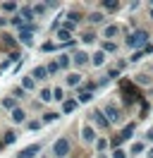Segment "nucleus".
I'll return each instance as SVG.
<instances>
[{
	"mask_svg": "<svg viewBox=\"0 0 153 158\" xmlns=\"http://www.w3.org/2000/svg\"><path fill=\"white\" fill-rule=\"evenodd\" d=\"M127 46H129V48H146V46H148V31H143V29H136L134 31V34H129V36H127Z\"/></svg>",
	"mask_w": 153,
	"mask_h": 158,
	"instance_id": "1",
	"label": "nucleus"
},
{
	"mask_svg": "<svg viewBox=\"0 0 153 158\" xmlns=\"http://www.w3.org/2000/svg\"><path fill=\"white\" fill-rule=\"evenodd\" d=\"M53 151H55L57 158H67V153H69V139H57L55 144H53Z\"/></svg>",
	"mask_w": 153,
	"mask_h": 158,
	"instance_id": "2",
	"label": "nucleus"
},
{
	"mask_svg": "<svg viewBox=\"0 0 153 158\" xmlns=\"http://www.w3.org/2000/svg\"><path fill=\"white\" fill-rule=\"evenodd\" d=\"M34 31H36V24H29L27 29H22L17 34V39L22 41L24 46H31V43H34Z\"/></svg>",
	"mask_w": 153,
	"mask_h": 158,
	"instance_id": "3",
	"label": "nucleus"
},
{
	"mask_svg": "<svg viewBox=\"0 0 153 158\" xmlns=\"http://www.w3.org/2000/svg\"><path fill=\"white\" fill-rule=\"evenodd\" d=\"M91 120H93L96 127H101V129H108V127H110V122H108V118H105L103 110H93V113H91Z\"/></svg>",
	"mask_w": 153,
	"mask_h": 158,
	"instance_id": "4",
	"label": "nucleus"
},
{
	"mask_svg": "<svg viewBox=\"0 0 153 158\" xmlns=\"http://www.w3.org/2000/svg\"><path fill=\"white\" fill-rule=\"evenodd\" d=\"M38 151H41V144H29L24 151H19V158H36Z\"/></svg>",
	"mask_w": 153,
	"mask_h": 158,
	"instance_id": "5",
	"label": "nucleus"
},
{
	"mask_svg": "<svg viewBox=\"0 0 153 158\" xmlns=\"http://www.w3.org/2000/svg\"><path fill=\"white\" fill-rule=\"evenodd\" d=\"M103 113H105V118H108V122H110V125H113V122H117V120L122 118V113L115 108V106H108V108H105Z\"/></svg>",
	"mask_w": 153,
	"mask_h": 158,
	"instance_id": "6",
	"label": "nucleus"
},
{
	"mask_svg": "<svg viewBox=\"0 0 153 158\" xmlns=\"http://www.w3.org/2000/svg\"><path fill=\"white\" fill-rule=\"evenodd\" d=\"M72 60H74V65L81 67V65H86L91 58H89V53H84V50H74V53H72Z\"/></svg>",
	"mask_w": 153,
	"mask_h": 158,
	"instance_id": "7",
	"label": "nucleus"
},
{
	"mask_svg": "<svg viewBox=\"0 0 153 158\" xmlns=\"http://www.w3.org/2000/svg\"><path fill=\"white\" fill-rule=\"evenodd\" d=\"M19 17H22V19L27 22V24H34V17H36V15H34V7H31V5H27V7H22V12H19Z\"/></svg>",
	"mask_w": 153,
	"mask_h": 158,
	"instance_id": "8",
	"label": "nucleus"
},
{
	"mask_svg": "<svg viewBox=\"0 0 153 158\" xmlns=\"http://www.w3.org/2000/svg\"><path fill=\"white\" fill-rule=\"evenodd\" d=\"M10 118H12V122H17V125H22V122H27V113L22 108H14L12 113H10Z\"/></svg>",
	"mask_w": 153,
	"mask_h": 158,
	"instance_id": "9",
	"label": "nucleus"
},
{
	"mask_svg": "<svg viewBox=\"0 0 153 158\" xmlns=\"http://www.w3.org/2000/svg\"><path fill=\"white\" fill-rule=\"evenodd\" d=\"M31 77L36 79V81H43V79L48 77V67H34V72H31Z\"/></svg>",
	"mask_w": 153,
	"mask_h": 158,
	"instance_id": "10",
	"label": "nucleus"
},
{
	"mask_svg": "<svg viewBox=\"0 0 153 158\" xmlns=\"http://www.w3.org/2000/svg\"><path fill=\"white\" fill-rule=\"evenodd\" d=\"M57 41H62V43H72V31H67V29H57Z\"/></svg>",
	"mask_w": 153,
	"mask_h": 158,
	"instance_id": "11",
	"label": "nucleus"
},
{
	"mask_svg": "<svg viewBox=\"0 0 153 158\" xmlns=\"http://www.w3.org/2000/svg\"><path fill=\"white\" fill-rule=\"evenodd\" d=\"M81 137H84V141H89V144H91V141H98L93 127H84V129H81Z\"/></svg>",
	"mask_w": 153,
	"mask_h": 158,
	"instance_id": "12",
	"label": "nucleus"
},
{
	"mask_svg": "<svg viewBox=\"0 0 153 158\" xmlns=\"http://www.w3.org/2000/svg\"><path fill=\"white\" fill-rule=\"evenodd\" d=\"M76 106H79V101H74V98L65 101V103H62V113H74Z\"/></svg>",
	"mask_w": 153,
	"mask_h": 158,
	"instance_id": "13",
	"label": "nucleus"
},
{
	"mask_svg": "<svg viewBox=\"0 0 153 158\" xmlns=\"http://www.w3.org/2000/svg\"><path fill=\"white\" fill-rule=\"evenodd\" d=\"M117 31H120V27H117V24H110V27H105L103 36H105V39H108V41H110V39H113V36H115V34H117Z\"/></svg>",
	"mask_w": 153,
	"mask_h": 158,
	"instance_id": "14",
	"label": "nucleus"
},
{
	"mask_svg": "<svg viewBox=\"0 0 153 158\" xmlns=\"http://www.w3.org/2000/svg\"><path fill=\"white\" fill-rule=\"evenodd\" d=\"M91 62H93L96 67H101V65L105 62V53H103V50H98V53H93V58H91Z\"/></svg>",
	"mask_w": 153,
	"mask_h": 158,
	"instance_id": "15",
	"label": "nucleus"
},
{
	"mask_svg": "<svg viewBox=\"0 0 153 158\" xmlns=\"http://www.w3.org/2000/svg\"><path fill=\"white\" fill-rule=\"evenodd\" d=\"M38 98L43 101V103H50V101H53V91L50 89H41L38 91Z\"/></svg>",
	"mask_w": 153,
	"mask_h": 158,
	"instance_id": "16",
	"label": "nucleus"
},
{
	"mask_svg": "<svg viewBox=\"0 0 153 158\" xmlns=\"http://www.w3.org/2000/svg\"><path fill=\"white\" fill-rule=\"evenodd\" d=\"M134 127H136V125H134V122H129V125H127V127L122 129V134H120V137H122V141H124V139H132V134H134Z\"/></svg>",
	"mask_w": 153,
	"mask_h": 158,
	"instance_id": "17",
	"label": "nucleus"
},
{
	"mask_svg": "<svg viewBox=\"0 0 153 158\" xmlns=\"http://www.w3.org/2000/svg\"><path fill=\"white\" fill-rule=\"evenodd\" d=\"M103 7H105V10H110V12H115V10H120V2H117V0H105Z\"/></svg>",
	"mask_w": 153,
	"mask_h": 158,
	"instance_id": "18",
	"label": "nucleus"
},
{
	"mask_svg": "<svg viewBox=\"0 0 153 158\" xmlns=\"http://www.w3.org/2000/svg\"><path fill=\"white\" fill-rule=\"evenodd\" d=\"M46 67H48V74H57V72H60V65H57V60H53V62H48Z\"/></svg>",
	"mask_w": 153,
	"mask_h": 158,
	"instance_id": "19",
	"label": "nucleus"
},
{
	"mask_svg": "<svg viewBox=\"0 0 153 158\" xmlns=\"http://www.w3.org/2000/svg\"><path fill=\"white\" fill-rule=\"evenodd\" d=\"M34 86H36V79L34 77H27L24 81H22V89H34Z\"/></svg>",
	"mask_w": 153,
	"mask_h": 158,
	"instance_id": "20",
	"label": "nucleus"
},
{
	"mask_svg": "<svg viewBox=\"0 0 153 158\" xmlns=\"http://www.w3.org/2000/svg\"><path fill=\"white\" fill-rule=\"evenodd\" d=\"M31 7H34V15H43V12L48 10L46 2H38V5H31Z\"/></svg>",
	"mask_w": 153,
	"mask_h": 158,
	"instance_id": "21",
	"label": "nucleus"
},
{
	"mask_svg": "<svg viewBox=\"0 0 153 158\" xmlns=\"http://www.w3.org/2000/svg\"><path fill=\"white\" fill-rule=\"evenodd\" d=\"M89 22H93V24L103 22V12H91V15H89Z\"/></svg>",
	"mask_w": 153,
	"mask_h": 158,
	"instance_id": "22",
	"label": "nucleus"
},
{
	"mask_svg": "<svg viewBox=\"0 0 153 158\" xmlns=\"http://www.w3.org/2000/svg\"><path fill=\"white\" fill-rule=\"evenodd\" d=\"M2 108L14 110V96H7V98H2Z\"/></svg>",
	"mask_w": 153,
	"mask_h": 158,
	"instance_id": "23",
	"label": "nucleus"
},
{
	"mask_svg": "<svg viewBox=\"0 0 153 158\" xmlns=\"http://www.w3.org/2000/svg\"><path fill=\"white\" fill-rule=\"evenodd\" d=\"M27 127L31 129V132H38V129H41V120H29Z\"/></svg>",
	"mask_w": 153,
	"mask_h": 158,
	"instance_id": "24",
	"label": "nucleus"
},
{
	"mask_svg": "<svg viewBox=\"0 0 153 158\" xmlns=\"http://www.w3.org/2000/svg\"><path fill=\"white\" fill-rule=\"evenodd\" d=\"M115 50H117V46H115L113 41H105L103 43V53H115Z\"/></svg>",
	"mask_w": 153,
	"mask_h": 158,
	"instance_id": "25",
	"label": "nucleus"
},
{
	"mask_svg": "<svg viewBox=\"0 0 153 158\" xmlns=\"http://www.w3.org/2000/svg\"><path fill=\"white\" fill-rule=\"evenodd\" d=\"M79 81H81V74H69L67 77V84H72V86H76Z\"/></svg>",
	"mask_w": 153,
	"mask_h": 158,
	"instance_id": "26",
	"label": "nucleus"
},
{
	"mask_svg": "<svg viewBox=\"0 0 153 158\" xmlns=\"http://www.w3.org/2000/svg\"><path fill=\"white\" fill-rule=\"evenodd\" d=\"M69 60H72L69 55H60V58H57V65H60V69L67 67V65H69Z\"/></svg>",
	"mask_w": 153,
	"mask_h": 158,
	"instance_id": "27",
	"label": "nucleus"
},
{
	"mask_svg": "<svg viewBox=\"0 0 153 158\" xmlns=\"http://www.w3.org/2000/svg\"><path fill=\"white\" fill-rule=\"evenodd\" d=\"M0 7H2L5 12H14V10H17V2H2Z\"/></svg>",
	"mask_w": 153,
	"mask_h": 158,
	"instance_id": "28",
	"label": "nucleus"
},
{
	"mask_svg": "<svg viewBox=\"0 0 153 158\" xmlns=\"http://www.w3.org/2000/svg\"><path fill=\"white\" fill-rule=\"evenodd\" d=\"M91 101V94L89 91H79V103H89Z\"/></svg>",
	"mask_w": 153,
	"mask_h": 158,
	"instance_id": "29",
	"label": "nucleus"
},
{
	"mask_svg": "<svg viewBox=\"0 0 153 158\" xmlns=\"http://www.w3.org/2000/svg\"><path fill=\"white\" fill-rule=\"evenodd\" d=\"M14 139H17V132H7L2 141H5V144H14Z\"/></svg>",
	"mask_w": 153,
	"mask_h": 158,
	"instance_id": "30",
	"label": "nucleus"
},
{
	"mask_svg": "<svg viewBox=\"0 0 153 158\" xmlns=\"http://www.w3.org/2000/svg\"><path fill=\"white\" fill-rule=\"evenodd\" d=\"M60 118V113H46L43 115V122H53V120H57Z\"/></svg>",
	"mask_w": 153,
	"mask_h": 158,
	"instance_id": "31",
	"label": "nucleus"
},
{
	"mask_svg": "<svg viewBox=\"0 0 153 158\" xmlns=\"http://www.w3.org/2000/svg\"><path fill=\"white\" fill-rule=\"evenodd\" d=\"M96 148H98V151H105V148H108V139H98V141H96Z\"/></svg>",
	"mask_w": 153,
	"mask_h": 158,
	"instance_id": "32",
	"label": "nucleus"
},
{
	"mask_svg": "<svg viewBox=\"0 0 153 158\" xmlns=\"http://www.w3.org/2000/svg\"><path fill=\"white\" fill-rule=\"evenodd\" d=\"M141 151H143V144H141V141H136V144L132 146V156H136V153H141Z\"/></svg>",
	"mask_w": 153,
	"mask_h": 158,
	"instance_id": "33",
	"label": "nucleus"
},
{
	"mask_svg": "<svg viewBox=\"0 0 153 158\" xmlns=\"http://www.w3.org/2000/svg\"><path fill=\"white\" fill-rule=\"evenodd\" d=\"M2 43H5V46H7V48H10V46H14L17 41L12 39V36H7V34H5V36H2Z\"/></svg>",
	"mask_w": 153,
	"mask_h": 158,
	"instance_id": "34",
	"label": "nucleus"
},
{
	"mask_svg": "<svg viewBox=\"0 0 153 158\" xmlns=\"http://www.w3.org/2000/svg\"><path fill=\"white\" fill-rule=\"evenodd\" d=\"M53 98H55V101H62V98H65V91H62V89H55V91H53Z\"/></svg>",
	"mask_w": 153,
	"mask_h": 158,
	"instance_id": "35",
	"label": "nucleus"
},
{
	"mask_svg": "<svg viewBox=\"0 0 153 158\" xmlns=\"http://www.w3.org/2000/svg\"><path fill=\"white\" fill-rule=\"evenodd\" d=\"M81 41H84V43H93V41H96V34H84Z\"/></svg>",
	"mask_w": 153,
	"mask_h": 158,
	"instance_id": "36",
	"label": "nucleus"
},
{
	"mask_svg": "<svg viewBox=\"0 0 153 158\" xmlns=\"http://www.w3.org/2000/svg\"><path fill=\"white\" fill-rule=\"evenodd\" d=\"M67 17H69V22H74V24H76L79 19H81V15H79V12H69Z\"/></svg>",
	"mask_w": 153,
	"mask_h": 158,
	"instance_id": "37",
	"label": "nucleus"
},
{
	"mask_svg": "<svg viewBox=\"0 0 153 158\" xmlns=\"http://www.w3.org/2000/svg\"><path fill=\"white\" fill-rule=\"evenodd\" d=\"M113 158H127V153H124L122 148H115V151H113Z\"/></svg>",
	"mask_w": 153,
	"mask_h": 158,
	"instance_id": "38",
	"label": "nucleus"
},
{
	"mask_svg": "<svg viewBox=\"0 0 153 158\" xmlns=\"http://www.w3.org/2000/svg\"><path fill=\"white\" fill-rule=\"evenodd\" d=\"M141 58H143V50H136L132 55V62H136V60H141Z\"/></svg>",
	"mask_w": 153,
	"mask_h": 158,
	"instance_id": "39",
	"label": "nucleus"
},
{
	"mask_svg": "<svg viewBox=\"0 0 153 158\" xmlns=\"http://www.w3.org/2000/svg\"><path fill=\"white\" fill-rule=\"evenodd\" d=\"M12 94H14L17 98H24V96H27V94H24V89H14V91H12Z\"/></svg>",
	"mask_w": 153,
	"mask_h": 158,
	"instance_id": "40",
	"label": "nucleus"
},
{
	"mask_svg": "<svg viewBox=\"0 0 153 158\" xmlns=\"http://www.w3.org/2000/svg\"><path fill=\"white\" fill-rule=\"evenodd\" d=\"M110 144H113V146H120V144H122V137H120V134H117V137H113V141H110Z\"/></svg>",
	"mask_w": 153,
	"mask_h": 158,
	"instance_id": "41",
	"label": "nucleus"
},
{
	"mask_svg": "<svg viewBox=\"0 0 153 158\" xmlns=\"http://www.w3.org/2000/svg\"><path fill=\"white\" fill-rule=\"evenodd\" d=\"M53 48H55V46H53L50 41H48V43H43V46H41V50H46V53H48V50H53Z\"/></svg>",
	"mask_w": 153,
	"mask_h": 158,
	"instance_id": "42",
	"label": "nucleus"
},
{
	"mask_svg": "<svg viewBox=\"0 0 153 158\" xmlns=\"http://www.w3.org/2000/svg\"><path fill=\"white\" fill-rule=\"evenodd\" d=\"M19 55H22V53H19V50H12V53H10V60H17Z\"/></svg>",
	"mask_w": 153,
	"mask_h": 158,
	"instance_id": "43",
	"label": "nucleus"
},
{
	"mask_svg": "<svg viewBox=\"0 0 153 158\" xmlns=\"http://www.w3.org/2000/svg\"><path fill=\"white\" fill-rule=\"evenodd\" d=\"M143 50V55H146V53H153V43H148V46H146V48H141Z\"/></svg>",
	"mask_w": 153,
	"mask_h": 158,
	"instance_id": "44",
	"label": "nucleus"
},
{
	"mask_svg": "<svg viewBox=\"0 0 153 158\" xmlns=\"http://www.w3.org/2000/svg\"><path fill=\"white\" fill-rule=\"evenodd\" d=\"M146 139H148V141L153 139V129H148V134H146Z\"/></svg>",
	"mask_w": 153,
	"mask_h": 158,
	"instance_id": "45",
	"label": "nucleus"
},
{
	"mask_svg": "<svg viewBox=\"0 0 153 158\" xmlns=\"http://www.w3.org/2000/svg\"><path fill=\"white\" fill-rule=\"evenodd\" d=\"M5 24H7V19H5V17H0V27H5Z\"/></svg>",
	"mask_w": 153,
	"mask_h": 158,
	"instance_id": "46",
	"label": "nucleus"
},
{
	"mask_svg": "<svg viewBox=\"0 0 153 158\" xmlns=\"http://www.w3.org/2000/svg\"><path fill=\"white\" fill-rule=\"evenodd\" d=\"M148 158H153V148H151V151H148Z\"/></svg>",
	"mask_w": 153,
	"mask_h": 158,
	"instance_id": "47",
	"label": "nucleus"
},
{
	"mask_svg": "<svg viewBox=\"0 0 153 158\" xmlns=\"http://www.w3.org/2000/svg\"><path fill=\"white\" fill-rule=\"evenodd\" d=\"M151 19H153V7H151Z\"/></svg>",
	"mask_w": 153,
	"mask_h": 158,
	"instance_id": "48",
	"label": "nucleus"
}]
</instances>
